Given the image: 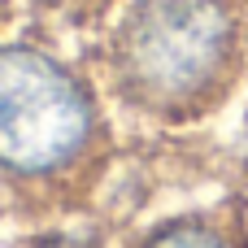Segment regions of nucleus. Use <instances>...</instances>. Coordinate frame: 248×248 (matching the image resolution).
Wrapping results in <instances>:
<instances>
[{
    "label": "nucleus",
    "instance_id": "nucleus-1",
    "mask_svg": "<svg viewBox=\"0 0 248 248\" xmlns=\"http://www.w3.org/2000/svg\"><path fill=\"white\" fill-rule=\"evenodd\" d=\"M248 65L244 0H135L109 35L113 92L157 122L214 113Z\"/></svg>",
    "mask_w": 248,
    "mask_h": 248
},
{
    "label": "nucleus",
    "instance_id": "nucleus-2",
    "mask_svg": "<svg viewBox=\"0 0 248 248\" xmlns=\"http://www.w3.org/2000/svg\"><path fill=\"white\" fill-rule=\"evenodd\" d=\"M100 144L96 92L35 44H0V170L52 183L87 166Z\"/></svg>",
    "mask_w": 248,
    "mask_h": 248
},
{
    "label": "nucleus",
    "instance_id": "nucleus-3",
    "mask_svg": "<svg viewBox=\"0 0 248 248\" xmlns=\"http://www.w3.org/2000/svg\"><path fill=\"white\" fill-rule=\"evenodd\" d=\"M135 248H248V222L231 209H196L157 222Z\"/></svg>",
    "mask_w": 248,
    "mask_h": 248
},
{
    "label": "nucleus",
    "instance_id": "nucleus-4",
    "mask_svg": "<svg viewBox=\"0 0 248 248\" xmlns=\"http://www.w3.org/2000/svg\"><path fill=\"white\" fill-rule=\"evenodd\" d=\"M31 248H92L87 240H74V235H44V240H35Z\"/></svg>",
    "mask_w": 248,
    "mask_h": 248
},
{
    "label": "nucleus",
    "instance_id": "nucleus-5",
    "mask_svg": "<svg viewBox=\"0 0 248 248\" xmlns=\"http://www.w3.org/2000/svg\"><path fill=\"white\" fill-rule=\"evenodd\" d=\"M4 4H9V0H0V13H4Z\"/></svg>",
    "mask_w": 248,
    "mask_h": 248
}]
</instances>
